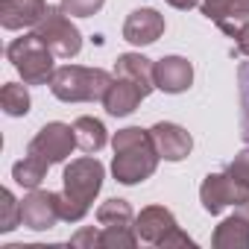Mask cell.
Listing matches in <instances>:
<instances>
[{"label":"cell","instance_id":"obj_3","mask_svg":"<svg viewBox=\"0 0 249 249\" xmlns=\"http://www.w3.org/2000/svg\"><path fill=\"white\" fill-rule=\"evenodd\" d=\"M111 85V76L100 68L62 65L50 76V91L65 103H94L103 100Z\"/></svg>","mask_w":249,"mask_h":249},{"label":"cell","instance_id":"obj_10","mask_svg":"<svg viewBox=\"0 0 249 249\" xmlns=\"http://www.w3.org/2000/svg\"><path fill=\"white\" fill-rule=\"evenodd\" d=\"M150 135H153V141H156L159 156L167 159V161H182V159H188V153H191V147H194L191 135H188L182 126H176V123H156V126L150 129Z\"/></svg>","mask_w":249,"mask_h":249},{"label":"cell","instance_id":"obj_6","mask_svg":"<svg viewBox=\"0 0 249 249\" xmlns=\"http://www.w3.org/2000/svg\"><path fill=\"white\" fill-rule=\"evenodd\" d=\"M249 196V188L243 182H237L231 173H214L202 182L199 188V199H202V208L211 211V214H220L223 208L229 205H240L243 199Z\"/></svg>","mask_w":249,"mask_h":249},{"label":"cell","instance_id":"obj_2","mask_svg":"<svg viewBox=\"0 0 249 249\" xmlns=\"http://www.w3.org/2000/svg\"><path fill=\"white\" fill-rule=\"evenodd\" d=\"M103 188V164L94 156L76 159L65 167V191L56 194L59 199V214L68 223H76L88 214L91 199Z\"/></svg>","mask_w":249,"mask_h":249},{"label":"cell","instance_id":"obj_11","mask_svg":"<svg viewBox=\"0 0 249 249\" xmlns=\"http://www.w3.org/2000/svg\"><path fill=\"white\" fill-rule=\"evenodd\" d=\"M153 73H156V88H161L167 94H182L194 82V68L182 56H167V59L156 62Z\"/></svg>","mask_w":249,"mask_h":249},{"label":"cell","instance_id":"obj_28","mask_svg":"<svg viewBox=\"0 0 249 249\" xmlns=\"http://www.w3.org/2000/svg\"><path fill=\"white\" fill-rule=\"evenodd\" d=\"M71 243H73V246H82V243H94V246H103V231L85 229V231H79V234H76Z\"/></svg>","mask_w":249,"mask_h":249},{"label":"cell","instance_id":"obj_20","mask_svg":"<svg viewBox=\"0 0 249 249\" xmlns=\"http://www.w3.org/2000/svg\"><path fill=\"white\" fill-rule=\"evenodd\" d=\"M0 106H3V111L9 117L27 114L30 111V94H27V88L18 85V82H6L3 91H0Z\"/></svg>","mask_w":249,"mask_h":249},{"label":"cell","instance_id":"obj_12","mask_svg":"<svg viewBox=\"0 0 249 249\" xmlns=\"http://www.w3.org/2000/svg\"><path fill=\"white\" fill-rule=\"evenodd\" d=\"M47 12L44 0H0V24L6 30L36 27Z\"/></svg>","mask_w":249,"mask_h":249},{"label":"cell","instance_id":"obj_26","mask_svg":"<svg viewBox=\"0 0 249 249\" xmlns=\"http://www.w3.org/2000/svg\"><path fill=\"white\" fill-rule=\"evenodd\" d=\"M103 3L106 0H62V9L68 15H73V18H88L94 12H100Z\"/></svg>","mask_w":249,"mask_h":249},{"label":"cell","instance_id":"obj_17","mask_svg":"<svg viewBox=\"0 0 249 249\" xmlns=\"http://www.w3.org/2000/svg\"><path fill=\"white\" fill-rule=\"evenodd\" d=\"M47 167H50L47 159H41V156H36V153H27L24 161H18V164L12 167V176H15V182H18L21 188L36 191V188L41 185V179L47 176Z\"/></svg>","mask_w":249,"mask_h":249},{"label":"cell","instance_id":"obj_27","mask_svg":"<svg viewBox=\"0 0 249 249\" xmlns=\"http://www.w3.org/2000/svg\"><path fill=\"white\" fill-rule=\"evenodd\" d=\"M229 173H231L237 182H243V185L249 188V150H243V153L229 164Z\"/></svg>","mask_w":249,"mask_h":249},{"label":"cell","instance_id":"obj_16","mask_svg":"<svg viewBox=\"0 0 249 249\" xmlns=\"http://www.w3.org/2000/svg\"><path fill=\"white\" fill-rule=\"evenodd\" d=\"M73 135H76V147L85 150V153H97L106 147V126L97 120V117H79L73 123Z\"/></svg>","mask_w":249,"mask_h":249},{"label":"cell","instance_id":"obj_21","mask_svg":"<svg viewBox=\"0 0 249 249\" xmlns=\"http://www.w3.org/2000/svg\"><path fill=\"white\" fill-rule=\"evenodd\" d=\"M97 220L103 226H129L132 223V208L126 199H108L97 208Z\"/></svg>","mask_w":249,"mask_h":249},{"label":"cell","instance_id":"obj_9","mask_svg":"<svg viewBox=\"0 0 249 249\" xmlns=\"http://www.w3.org/2000/svg\"><path fill=\"white\" fill-rule=\"evenodd\" d=\"M144 97H147V94H144L141 85H135V82L126 79V76H117V79H111V85H108V91H106V97H103V106H106V111L114 114V117H126V114H132V111L138 108V103H141Z\"/></svg>","mask_w":249,"mask_h":249},{"label":"cell","instance_id":"obj_8","mask_svg":"<svg viewBox=\"0 0 249 249\" xmlns=\"http://www.w3.org/2000/svg\"><path fill=\"white\" fill-rule=\"evenodd\" d=\"M56 220H62L56 194H50V191H33V194L21 202V223H24L27 229L44 231V229H53Z\"/></svg>","mask_w":249,"mask_h":249},{"label":"cell","instance_id":"obj_30","mask_svg":"<svg viewBox=\"0 0 249 249\" xmlns=\"http://www.w3.org/2000/svg\"><path fill=\"white\" fill-rule=\"evenodd\" d=\"M237 214H240V217H243V220L249 223V196H246V199H243V202L237 205Z\"/></svg>","mask_w":249,"mask_h":249},{"label":"cell","instance_id":"obj_29","mask_svg":"<svg viewBox=\"0 0 249 249\" xmlns=\"http://www.w3.org/2000/svg\"><path fill=\"white\" fill-rule=\"evenodd\" d=\"M170 6H176V9H191V6H196L199 0H167Z\"/></svg>","mask_w":249,"mask_h":249},{"label":"cell","instance_id":"obj_14","mask_svg":"<svg viewBox=\"0 0 249 249\" xmlns=\"http://www.w3.org/2000/svg\"><path fill=\"white\" fill-rule=\"evenodd\" d=\"M176 229H179V226H176L173 214H170L167 208H161V205L144 208V211L138 214V220H135V234H138L141 240H147V243H156V246H161V240H164L170 231H176Z\"/></svg>","mask_w":249,"mask_h":249},{"label":"cell","instance_id":"obj_18","mask_svg":"<svg viewBox=\"0 0 249 249\" xmlns=\"http://www.w3.org/2000/svg\"><path fill=\"white\" fill-rule=\"evenodd\" d=\"M214 246L220 249H231V246H249V223L234 214L229 220H223L214 231Z\"/></svg>","mask_w":249,"mask_h":249},{"label":"cell","instance_id":"obj_31","mask_svg":"<svg viewBox=\"0 0 249 249\" xmlns=\"http://www.w3.org/2000/svg\"><path fill=\"white\" fill-rule=\"evenodd\" d=\"M240 3V9H243V15H249V0H237Z\"/></svg>","mask_w":249,"mask_h":249},{"label":"cell","instance_id":"obj_13","mask_svg":"<svg viewBox=\"0 0 249 249\" xmlns=\"http://www.w3.org/2000/svg\"><path fill=\"white\" fill-rule=\"evenodd\" d=\"M164 33V18L156 9H135L123 24V38L129 44H153Z\"/></svg>","mask_w":249,"mask_h":249},{"label":"cell","instance_id":"obj_25","mask_svg":"<svg viewBox=\"0 0 249 249\" xmlns=\"http://www.w3.org/2000/svg\"><path fill=\"white\" fill-rule=\"evenodd\" d=\"M138 243V234L129 231V226H106L103 231V246H135Z\"/></svg>","mask_w":249,"mask_h":249},{"label":"cell","instance_id":"obj_1","mask_svg":"<svg viewBox=\"0 0 249 249\" xmlns=\"http://www.w3.org/2000/svg\"><path fill=\"white\" fill-rule=\"evenodd\" d=\"M114 176L117 182L123 185H135V182H144L156 173V164H159V150H156V141L150 132L138 129V126H129V129H120L114 135Z\"/></svg>","mask_w":249,"mask_h":249},{"label":"cell","instance_id":"obj_19","mask_svg":"<svg viewBox=\"0 0 249 249\" xmlns=\"http://www.w3.org/2000/svg\"><path fill=\"white\" fill-rule=\"evenodd\" d=\"M202 15L208 18V21H214V24H229V21H240V18H249V15H243V9H240V3L237 0H202Z\"/></svg>","mask_w":249,"mask_h":249},{"label":"cell","instance_id":"obj_23","mask_svg":"<svg viewBox=\"0 0 249 249\" xmlns=\"http://www.w3.org/2000/svg\"><path fill=\"white\" fill-rule=\"evenodd\" d=\"M0 196H3V202H0V208H3V214H0V231H12L21 223V202H15L12 191H3Z\"/></svg>","mask_w":249,"mask_h":249},{"label":"cell","instance_id":"obj_24","mask_svg":"<svg viewBox=\"0 0 249 249\" xmlns=\"http://www.w3.org/2000/svg\"><path fill=\"white\" fill-rule=\"evenodd\" d=\"M223 30L229 36H234V53L237 56H249V18L229 21V24H223Z\"/></svg>","mask_w":249,"mask_h":249},{"label":"cell","instance_id":"obj_22","mask_svg":"<svg viewBox=\"0 0 249 249\" xmlns=\"http://www.w3.org/2000/svg\"><path fill=\"white\" fill-rule=\"evenodd\" d=\"M237 79H240V135L249 144V62L240 65Z\"/></svg>","mask_w":249,"mask_h":249},{"label":"cell","instance_id":"obj_7","mask_svg":"<svg viewBox=\"0 0 249 249\" xmlns=\"http://www.w3.org/2000/svg\"><path fill=\"white\" fill-rule=\"evenodd\" d=\"M73 147H76L73 126H68V123H47V126H41L36 132L27 153H36V156L47 159L50 164H56V161H65Z\"/></svg>","mask_w":249,"mask_h":249},{"label":"cell","instance_id":"obj_4","mask_svg":"<svg viewBox=\"0 0 249 249\" xmlns=\"http://www.w3.org/2000/svg\"><path fill=\"white\" fill-rule=\"evenodd\" d=\"M6 56H9V62L18 68V73L24 76L27 85H41V82H47V79L53 76V56H56V53L44 44V38H41L38 33L15 38V41L9 44Z\"/></svg>","mask_w":249,"mask_h":249},{"label":"cell","instance_id":"obj_15","mask_svg":"<svg viewBox=\"0 0 249 249\" xmlns=\"http://www.w3.org/2000/svg\"><path fill=\"white\" fill-rule=\"evenodd\" d=\"M153 71H156V65L147 56H141V53H123V56H117V68H114L117 76L132 79L135 85L144 88V94H150L156 88V73Z\"/></svg>","mask_w":249,"mask_h":249},{"label":"cell","instance_id":"obj_5","mask_svg":"<svg viewBox=\"0 0 249 249\" xmlns=\"http://www.w3.org/2000/svg\"><path fill=\"white\" fill-rule=\"evenodd\" d=\"M36 33H38V36L44 38V44H47L56 56H62V59H71V56H76V53L82 50V36H79V30L71 24L68 12H65L62 6H47L44 18L36 24Z\"/></svg>","mask_w":249,"mask_h":249}]
</instances>
